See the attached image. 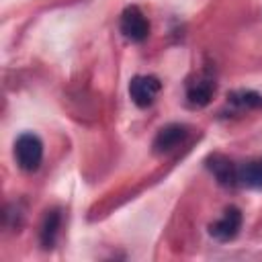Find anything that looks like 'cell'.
Returning <instances> with one entry per match:
<instances>
[{"instance_id":"obj_10","label":"cell","mask_w":262,"mask_h":262,"mask_svg":"<svg viewBox=\"0 0 262 262\" xmlns=\"http://www.w3.org/2000/svg\"><path fill=\"white\" fill-rule=\"evenodd\" d=\"M227 102L237 106V108H246V111H260L262 108V94L256 90H233L227 94Z\"/></svg>"},{"instance_id":"obj_9","label":"cell","mask_w":262,"mask_h":262,"mask_svg":"<svg viewBox=\"0 0 262 262\" xmlns=\"http://www.w3.org/2000/svg\"><path fill=\"white\" fill-rule=\"evenodd\" d=\"M59 227H61V213L57 209L47 211L45 217H43V223H41V231H39L43 248H53V244L57 239V233H59Z\"/></svg>"},{"instance_id":"obj_7","label":"cell","mask_w":262,"mask_h":262,"mask_svg":"<svg viewBox=\"0 0 262 262\" xmlns=\"http://www.w3.org/2000/svg\"><path fill=\"white\" fill-rule=\"evenodd\" d=\"M213 94H215V82L209 78L192 82L186 90V98H188L190 106H207L211 102Z\"/></svg>"},{"instance_id":"obj_4","label":"cell","mask_w":262,"mask_h":262,"mask_svg":"<svg viewBox=\"0 0 262 262\" xmlns=\"http://www.w3.org/2000/svg\"><path fill=\"white\" fill-rule=\"evenodd\" d=\"M242 229V211L237 207H227L215 223L209 225V233L217 242H229L233 239Z\"/></svg>"},{"instance_id":"obj_1","label":"cell","mask_w":262,"mask_h":262,"mask_svg":"<svg viewBox=\"0 0 262 262\" xmlns=\"http://www.w3.org/2000/svg\"><path fill=\"white\" fill-rule=\"evenodd\" d=\"M14 158L20 170L35 172L43 162V141L35 133H23L14 141Z\"/></svg>"},{"instance_id":"obj_5","label":"cell","mask_w":262,"mask_h":262,"mask_svg":"<svg viewBox=\"0 0 262 262\" xmlns=\"http://www.w3.org/2000/svg\"><path fill=\"white\" fill-rule=\"evenodd\" d=\"M188 137V127L180 125V123H170L166 127H162L154 139V151L164 156L174 151L176 147H180L184 143V139Z\"/></svg>"},{"instance_id":"obj_6","label":"cell","mask_w":262,"mask_h":262,"mask_svg":"<svg viewBox=\"0 0 262 262\" xmlns=\"http://www.w3.org/2000/svg\"><path fill=\"white\" fill-rule=\"evenodd\" d=\"M207 168L213 172V176L221 186H227V188L237 186V166L229 158L221 154H213L207 158Z\"/></svg>"},{"instance_id":"obj_2","label":"cell","mask_w":262,"mask_h":262,"mask_svg":"<svg viewBox=\"0 0 262 262\" xmlns=\"http://www.w3.org/2000/svg\"><path fill=\"white\" fill-rule=\"evenodd\" d=\"M121 33L129 39V41H135V43H141L147 39L149 35V23L145 18V14L137 8V6H127L121 14Z\"/></svg>"},{"instance_id":"obj_8","label":"cell","mask_w":262,"mask_h":262,"mask_svg":"<svg viewBox=\"0 0 262 262\" xmlns=\"http://www.w3.org/2000/svg\"><path fill=\"white\" fill-rule=\"evenodd\" d=\"M237 184L262 190V158H256L237 166Z\"/></svg>"},{"instance_id":"obj_3","label":"cell","mask_w":262,"mask_h":262,"mask_svg":"<svg viewBox=\"0 0 262 262\" xmlns=\"http://www.w3.org/2000/svg\"><path fill=\"white\" fill-rule=\"evenodd\" d=\"M162 90V82L156 76H135L129 82V96L139 108H147L158 92Z\"/></svg>"}]
</instances>
